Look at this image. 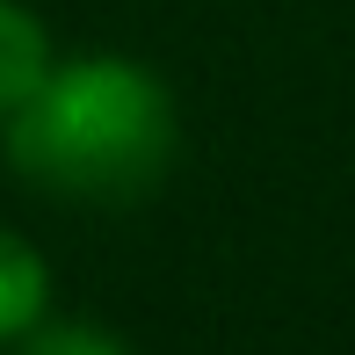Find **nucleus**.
I'll return each instance as SVG.
<instances>
[{"label": "nucleus", "mask_w": 355, "mask_h": 355, "mask_svg": "<svg viewBox=\"0 0 355 355\" xmlns=\"http://www.w3.org/2000/svg\"><path fill=\"white\" fill-rule=\"evenodd\" d=\"M8 159L51 196L131 203L174 159V102L131 58L51 66V80L8 116Z\"/></svg>", "instance_id": "obj_1"}, {"label": "nucleus", "mask_w": 355, "mask_h": 355, "mask_svg": "<svg viewBox=\"0 0 355 355\" xmlns=\"http://www.w3.org/2000/svg\"><path fill=\"white\" fill-rule=\"evenodd\" d=\"M51 80V37L22 0H0V123Z\"/></svg>", "instance_id": "obj_2"}, {"label": "nucleus", "mask_w": 355, "mask_h": 355, "mask_svg": "<svg viewBox=\"0 0 355 355\" xmlns=\"http://www.w3.org/2000/svg\"><path fill=\"white\" fill-rule=\"evenodd\" d=\"M44 304H51V268L29 239L0 232V341H22L29 327H44Z\"/></svg>", "instance_id": "obj_3"}, {"label": "nucleus", "mask_w": 355, "mask_h": 355, "mask_svg": "<svg viewBox=\"0 0 355 355\" xmlns=\"http://www.w3.org/2000/svg\"><path fill=\"white\" fill-rule=\"evenodd\" d=\"M22 355H123V341H109L102 327H29Z\"/></svg>", "instance_id": "obj_4"}]
</instances>
